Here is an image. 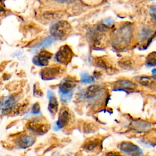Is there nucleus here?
<instances>
[{"instance_id": "9", "label": "nucleus", "mask_w": 156, "mask_h": 156, "mask_svg": "<svg viewBox=\"0 0 156 156\" xmlns=\"http://www.w3.org/2000/svg\"><path fill=\"white\" fill-rule=\"evenodd\" d=\"M17 98L15 95H9L1 99V112L2 115H6L11 112L15 108Z\"/></svg>"}, {"instance_id": "27", "label": "nucleus", "mask_w": 156, "mask_h": 156, "mask_svg": "<svg viewBox=\"0 0 156 156\" xmlns=\"http://www.w3.org/2000/svg\"><path fill=\"white\" fill-rule=\"evenodd\" d=\"M34 96L36 97H41L43 96V92L37 83L35 84L34 86Z\"/></svg>"}, {"instance_id": "16", "label": "nucleus", "mask_w": 156, "mask_h": 156, "mask_svg": "<svg viewBox=\"0 0 156 156\" xmlns=\"http://www.w3.org/2000/svg\"><path fill=\"white\" fill-rule=\"evenodd\" d=\"M130 128L138 132H146L151 128V124L142 120H134L130 124Z\"/></svg>"}, {"instance_id": "18", "label": "nucleus", "mask_w": 156, "mask_h": 156, "mask_svg": "<svg viewBox=\"0 0 156 156\" xmlns=\"http://www.w3.org/2000/svg\"><path fill=\"white\" fill-rule=\"evenodd\" d=\"M101 146V140L99 138H92L86 141L82 146L83 149L87 152H93L97 150Z\"/></svg>"}, {"instance_id": "6", "label": "nucleus", "mask_w": 156, "mask_h": 156, "mask_svg": "<svg viewBox=\"0 0 156 156\" xmlns=\"http://www.w3.org/2000/svg\"><path fill=\"white\" fill-rule=\"evenodd\" d=\"M64 71L65 70L60 65H51L43 68L41 70L40 74L43 80H50L61 76Z\"/></svg>"}, {"instance_id": "11", "label": "nucleus", "mask_w": 156, "mask_h": 156, "mask_svg": "<svg viewBox=\"0 0 156 156\" xmlns=\"http://www.w3.org/2000/svg\"><path fill=\"white\" fill-rule=\"evenodd\" d=\"M52 56V54L50 52L45 50L41 51L33 57L32 62L34 65L38 66H46L48 65Z\"/></svg>"}, {"instance_id": "20", "label": "nucleus", "mask_w": 156, "mask_h": 156, "mask_svg": "<svg viewBox=\"0 0 156 156\" xmlns=\"http://www.w3.org/2000/svg\"><path fill=\"white\" fill-rule=\"evenodd\" d=\"M136 80L138 82L144 87L156 89V78L146 76H140L136 77Z\"/></svg>"}, {"instance_id": "17", "label": "nucleus", "mask_w": 156, "mask_h": 156, "mask_svg": "<svg viewBox=\"0 0 156 156\" xmlns=\"http://www.w3.org/2000/svg\"><path fill=\"white\" fill-rule=\"evenodd\" d=\"M55 39L52 37L51 35L48 36L44 39H43L41 41H40L37 44L34 45L32 48H31V52H35L37 51H38L39 50L47 48L49 46H50L55 40Z\"/></svg>"}, {"instance_id": "4", "label": "nucleus", "mask_w": 156, "mask_h": 156, "mask_svg": "<svg viewBox=\"0 0 156 156\" xmlns=\"http://www.w3.org/2000/svg\"><path fill=\"white\" fill-rule=\"evenodd\" d=\"M49 31L51 35L55 40H64L70 34L71 26L67 21L60 20L53 24Z\"/></svg>"}, {"instance_id": "21", "label": "nucleus", "mask_w": 156, "mask_h": 156, "mask_svg": "<svg viewBox=\"0 0 156 156\" xmlns=\"http://www.w3.org/2000/svg\"><path fill=\"white\" fill-rule=\"evenodd\" d=\"M153 34L154 31L152 29L148 27H144L141 30L140 34V39L143 42L148 41L149 39H151L152 38V36Z\"/></svg>"}, {"instance_id": "30", "label": "nucleus", "mask_w": 156, "mask_h": 156, "mask_svg": "<svg viewBox=\"0 0 156 156\" xmlns=\"http://www.w3.org/2000/svg\"><path fill=\"white\" fill-rule=\"evenodd\" d=\"M102 23H103V24H104L107 27H111L113 25L115 22H114V20L112 18L108 17V18H107L104 19L103 20Z\"/></svg>"}, {"instance_id": "14", "label": "nucleus", "mask_w": 156, "mask_h": 156, "mask_svg": "<svg viewBox=\"0 0 156 156\" xmlns=\"http://www.w3.org/2000/svg\"><path fill=\"white\" fill-rule=\"evenodd\" d=\"M137 85L134 82L125 79H121L116 81L113 86L114 91H128L136 88Z\"/></svg>"}, {"instance_id": "12", "label": "nucleus", "mask_w": 156, "mask_h": 156, "mask_svg": "<svg viewBox=\"0 0 156 156\" xmlns=\"http://www.w3.org/2000/svg\"><path fill=\"white\" fill-rule=\"evenodd\" d=\"M102 33L103 32L98 29L97 31L91 30L88 32V39L94 47H101L104 44V35Z\"/></svg>"}, {"instance_id": "29", "label": "nucleus", "mask_w": 156, "mask_h": 156, "mask_svg": "<svg viewBox=\"0 0 156 156\" xmlns=\"http://www.w3.org/2000/svg\"><path fill=\"white\" fill-rule=\"evenodd\" d=\"M31 112H32V113H33L34 115H37L40 113V104L38 102H36L33 105Z\"/></svg>"}, {"instance_id": "15", "label": "nucleus", "mask_w": 156, "mask_h": 156, "mask_svg": "<svg viewBox=\"0 0 156 156\" xmlns=\"http://www.w3.org/2000/svg\"><path fill=\"white\" fill-rule=\"evenodd\" d=\"M48 98L49 99L48 106V110L52 115L54 116L58 112V102L57 99L53 92L51 90L48 91Z\"/></svg>"}, {"instance_id": "26", "label": "nucleus", "mask_w": 156, "mask_h": 156, "mask_svg": "<svg viewBox=\"0 0 156 156\" xmlns=\"http://www.w3.org/2000/svg\"><path fill=\"white\" fill-rule=\"evenodd\" d=\"M132 62L129 59H121L119 62V65L123 68L127 69L132 66Z\"/></svg>"}, {"instance_id": "28", "label": "nucleus", "mask_w": 156, "mask_h": 156, "mask_svg": "<svg viewBox=\"0 0 156 156\" xmlns=\"http://www.w3.org/2000/svg\"><path fill=\"white\" fill-rule=\"evenodd\" d=\"M150 13L153 22L156 24V5L151 6Z\"/></svg>"}, {"instance_id": "1", "label": "nucleus", "mask_w": 156, "mask_h": 156, "mask_svg": "<svg viewBox=\"0 0 156 156\" xmlns=\"http://www.w3.org/2000/svg\"><path fill=\"white\" fill-rule=\"evenodd\" d=\"M132 38V27L130 24H124L112 35V46L118 51H122L126 48L130 43Z\"/></svg>"}, {"instance_id": "10", "label": "nucleus", "mask_w": 156, "mask_h": 156, "mask_svg": "<svg viewBox=\"0 0 156 156\" xmlns=\"http://www.w3.org/2000/svg\"><path fill=\"white\" fill-rule=\"evenodd\" d=\"M119 149L124 154L129 155H143L142 150L138 146L129 141L122 142L119 145Z\"/></svg>"}, {"instance_id": "24", "label": "nucleus", "mask_w": 156, "mask_h": 156, "mask_svg": "<svg viewBox=\"0 0 156 156\" xmlns=\"http://www.w3.org/2000/svg\"><path fill=\"white\" fill-rule=\"evenodd\" d=\"M80 82L83 83H91L94 82V78L86 72L80 74Z\"/></svg>"}, {"instance_id": "5", "label": "nucleus", "mask_w": 156, "mask_h": 156, "mask_svg": "<svg viewBox=\"0 0 156 156\" xmlns=\"http://www.w3.org/2000/svg\"><path fill=\"white\" fill-rule=\"evenodd\" d=\"M26 128L34 135H42L49 130L50 125L44 118L36 117L30 119L27 122Z\"/></svg>"}, {"instance_id": "13", "label": "nucleus", "mask_w": 156, "mask_h": 156, "mask_svg": "<svg viewBox=\"0 0 156 156\" xmlns=\"http://www.w3.org/2000/svg\"><path fill=\"white\" fill-rule=\"evenodd\" d=\"M35 142L34 136L27 134H23L18 136L15 140V144L20 149H26L32 146Z\"/></svg>"}, {"instance_id": "25", "label": "nucleus", "mask_w": 156, "mask_h": 156, "mask_svg": "<svg viewBox=\"0 0 156 156\" xmlns=\"http://www.w3.org/2000/svg\"><path fill=\"white\" fill-rule=\"evenodd\" d=\"M28 105V102L26 101L23 102L21 104H19L18 106H16L15 110H14V114H20L23 111L25 110V109L27 108Z\"/></svg>"}, {"instance_id": "3", "label": "nucleus", "mask_w": 156, "mask_h": 156, "mask_svg": "<svg viewBox=\"0 0 156 156\" xmlns=\"http://www.w3.org/2000/svg\"><path fill=\"white\" fill-rule=\"evenodd\" d=\"M105 94V92H104V89L102 88V87L93 85L83 90L80 93V98L87 102L94 105L99 102L101 100H102V98H103Z\"/></svg>"}, {"instance_id": "2", "label": "nucleus", "mask_w": 156, "mask_h": 156, "mask_svg": "<svg viewBox=\"0 0 156 156\" xmlns=\"http://www.w3.org/2000/svg\"><path fill=\"white\" fill-rule=\"evenodd\" d=\"M77 83L76 79L73 77L68 76L60 82L58 85V93L60 101L63 104L68 103L73 94V90Z\"/></svg>"}, {"instance_id": "32", "label": "nucleus", "mask_w": 156, "mask_h": 156, "mask_svg": "<svg viewBox=\"0 0 156 156\" xmlns=\"http://www.w3.org/2000/svg\"><path fill=\"white\" fill-rule=\"evenodd\" d=\"M152 73L154 76H155L156 77V68H154L152 70Z\"/></svg>"}, {"instance_id": "19", "label": "nucleus", "mask_w": 156, "mask_h": 156, "mask_svg": "<svg viewBox=\"0 0 156 156\" xmlns=\"http://www.w3.org/2000/svg\"><path fill=\"white\" fill-rule=\"evenodd\" d=\"M94 64L97 67L105 70L113 71L115 69L112 63L105 57H98L95 58Z\"/></svg>"}, {"instance_id": "22", "label": "nucleus", "mask_w": 156, "mask_h": 156, "mask_svg": "<svg viewBox=\"0 0 156 156\" xmlns=\"http://www.w3.org/2000/svg\"><path fill=\"white\" fill-rule=\"evenodd\" d=\"M62 16L61 12L56 11H49L43 13V17L48 20H53L60 18Z\"/></svg>"}, {"instance_id": "31", "label": "nucleus", "mask_w": 156, "mask_h": 156, "mask_svg": "<svg viewBox=\"0 0 156 156\" xmlns=\"http://www.w3.org/2000/svg\"><path fill=\"white\" fill-rule=\"evenodd\" d=\"M54 1L60 3H73L75 2L76 0H54Z\"/></svg>"}, {"instance_id": "7", "label": "nucleus", "mask_w": 156, "mask_h": 156, "mask_svg": "<svg viewBox=\"0 0 156 156\" xmlns=\"http://www.w3.org/2000/svg\"><path fill=\"white\" fill-rule=\"evenodd\" d=\"M74 52L71 47L67 44L62 46L55 54V60L60 64L66 65L72 60Z\"/></svg>"}, {"instance_id": "8", "label": "nucleus", "mask_w": 156, "mask_h": 156, "mask_svg": "<svg viewBox=\"0 0 156 156\" xmlns=\"http://www.w3.org/2000/svg\"><path fill=\"white\" fill-rule=\"evenodd\" d=\"M69 119L70 113L69 109L66 107H62L59 110L58 119L55 123L54 129L55 130H58L65 127L68 124Z\"/></svg>"}, {"instance_id": "23", "label": "nucleus", "mask_w": 156, "mask_h": 156, "mask_svg": "<svg viewBox=\"0 0 156 156\" xmlns=\"http://www.w3.org/2000/svg\"><path fill=\"white\" fill-rule=\"evenodd\" d=\"M146 65L147 66H156V52H151L146 58Z\"/></svg>"}]
</instances>
